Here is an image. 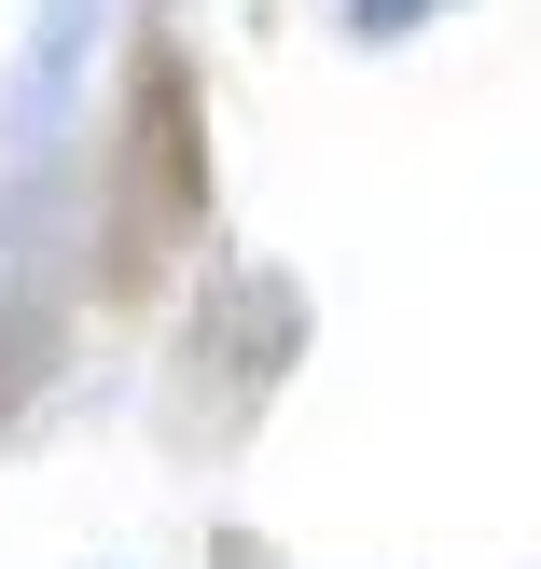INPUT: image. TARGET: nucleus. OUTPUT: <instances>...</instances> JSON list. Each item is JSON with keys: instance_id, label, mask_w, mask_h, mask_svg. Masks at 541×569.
<instances>
[{"instance_id": "3", "label": "nucleus", "mask_w": 541, "mask_h": 569, "mask_svg": "<svg viewBox=\"0 0 541 569\" xmlns=\"http://www.w3.org/2000/svg\"><path fill=\"white\" fill-rule=\"evenodd\" d=\"M70 320L83 292H70V139H56V153L0 167V445L70 376Z\"/></svg>"}, {"instance_id": "4", "label": "nucleus", "mask_w": 541, "mask_h": 569, "mask_svg": "<svg viewBox=\"0 0 541 569\" xmlns=\"http://www.w3.org/2000/svg\"><path fill=\"white\" fill-rule=\"evenodd\" d=\"M431 14H459V0H333V28H348V42H417Z\"/></svg>"}, {"instance_id": "5", "label": "nucleus", "mask_w": 541, "mask_h": 569, "mask_svg": "<svg viewBox=\"0 0 541 569\" xmlns=\"http://www.w3.org/2000/svg\"><path fill=\"white\" fill-rule=\"evenodd\" d=\"M209 569H264V542H222V556H209Z\"/></svg>"}, {"instance_id": "1", "label": "nucleus", "mask_w": 541, "mask_h": 569, "mask_svg": "<svg viewBox=\"0 0 541 569\" xmlns=\"http://www.w3.org/2000/svg\"><path fill=\"white\" fill-rule=\"evenodd\" d=\"M209 209H222L209 56L167 14H139L126 42H111L98 126L70 139V292L111 306V320H139V306L209 250Z\"/></svg>"}, {"instance_id": "2", "label": "nucleus", "mask_w": 541, "mask_h": 569, "mask_svg": "<svg viewBox=\"0 0 541 569\" xmlns=\"http://www.w3.org/2000/svg\"><path fill=\"white\" fill-rule=\"evenodd\" d=\"M320 348V292H305L278 250H209L181 292V333H167V445L181 459H237L250 431L278 417V389L305 376Z\"/></svg>"}]
</instances>
